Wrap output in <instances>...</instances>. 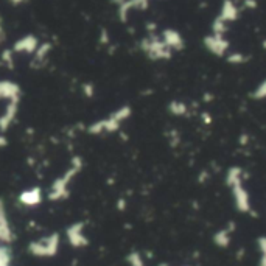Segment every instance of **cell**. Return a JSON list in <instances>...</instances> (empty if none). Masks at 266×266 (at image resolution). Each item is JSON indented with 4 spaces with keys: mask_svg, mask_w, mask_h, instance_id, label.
Returning a JSON list of instances; mask_svg holds the SVG:
<instances>
[{
    "mask_svg": "<svg viewBox=\"0 0 266 266\" xmlns=\"http://www.w3.org/2000/svg\"><path fill=\"white\" fill-rule=\"evenodd\" d=\"M80 168H81V160L77 157V159H75L73 167L69 168L64 174H62V177H59V179H56L53 182L52 188H50L48 198L52 201H59L62 198H66L67 193H69V184L72 181V177L80 171Z\"/></svg>",
    "mask_w": 266,
    "mask_h": 266,
    "instance_id": "cell-1",
    "label": "cell"
},
{
    "mask_svg": "<svg viewBox=\"0 0 266 266\" xmlns=\"http://www.w3.org/2000/svg\"><path fill=\"white\" fill-rule=\"evenodd\" d=\"M56 249H58V235L56 234L31 245V251L37 256H52L56 252Z\"/></svg>",
    "mask_w": 266,
    "mask_h": 266,
    "instance_id": "cell-2",
    "label": "cell"
},
{
    "mask_svg": "<svg viewBox=\"0 0 266 266\" xmlns=\"http://www.w3.org/2000/svg\"><path fill=\"white\" fill-rule=\"evenodd\" d=\"M41 199H42V190L39 187H33V188L25 190V192H22L19 196V201L22 204L28 206V207L37 206L41 202Z\"/></svg>",
    "mask_w": 266,
    "mask_h": 266,
    "instance_id": "cell-3",
    "label": "cell"
},
{
    "mask_svg": "<svg viewBox=\"0 0 266 266\" xmlns=\"http://www.w3.org/2000/svg\"><path fill=\"white\" fill-rule=\"evenodd\" d=\"M19 97H20V89L17 84L11 83V81L0 83V100L6 98L9 101H16V103H19Z\"/></svg>",
    "mask_w": 266,
    "mask_h": 266,
    "instance_id": "cell-4",
    "label": "cell"
},
{
    "mask_svg": "<svg viewBox=\"0 0 266 266\" xmlns=\"http://www.w3.org/2000/svg\"><path fill=\"white\" fill-rule=\"evenodd\" d=\"M16 112H17V103L16 101H12V103H9L6 106L3 116L0 117V130L6 131L9 128V125L12 123V120H14V117H16Z\"/></svg>",
    "mask_w": 266,
    "mask_h": 266,
    "instance_id": "cell-5",
    "label": "cell"
},
{
    "mask_svg": "<svg viewBox=\"0 0 266 266\" xmlns=\"http://www.w3.org/2000/svg\"><path fill=\"white\" fill-rule=\"evenodd\" d=\"M11 238V229L6 218V212L3 207V202L0 201V242H9Z\"/></svg>",
    "mask_w": 266,
    "mask_h": 266,
    "instance_id": "cell-6",
    "label": "cell"
},
{
    "mask_svg": "<svg viewBox=\"0 0 266 266\" xmlns=\"http://www.w3.org/2000/svg\"><path fill=\"white\" fill-rule=\"evenodd\" d=\"M37 48V41L34 39L33 36H27V37H23V39L17 41L16 45H14V50L16 52H33V50Z\"/></svg>",
    "mask_w": 266,
    "mask_h": 266,
    "instance_id": "cell-7",
    "label": "cell"
},
{
    "mask_svg": "<svg viewBox=\"0 0 266 266\" xmlns=\"http://www.w3.org/2000/svg\"><path fill=\"white\" fill-rule=\"evenodd\" d=\"M69 237H70V242L75 245V246H80L81 243H84L86 240L81 234V224H75L69 229Z\"/></svg>",
    "mask_w": 266,
    "mask_h": 266,
    "instance_id": "cell-8",
    "label": "cell"
},
{
    "mask_svg": "<svg viewBox=\"0 0 266 266\" xmlns=\"http://www.w3.org/2000/svg\"><path fill=\"white\" fill-rule=\"evenodd\" d=\"M8 142H6V138L3 137V135H0V148H2V146H5Z\"/></svg>",
    "mask_w": 266,
    "mask_h": 266,
    "instance_id": "cell-9",
    "label": "cell"
},
{
    "mask_svg": "<svg viewBox=\"0 0 266 266\" xmlns=\"http://www.w3.org/2000/svg\"><path fill=\"white\" fill-rule=\"evenodd\" d=\"M3 41V30H2V20H0V42Z\"/></svg>",
    "mask_w": 266,
    "mask_h": 266,
    "instance_id": "cell-10",
    "label": "cell"
},
{
    "mask_svg": "<svg viewBox=\"0 0 266 266\" xmlns=\"http://www.w3.org/2000/svg\"><path fill=\"white\" fill-rule=\"evenodd\" d=\"M11 2H12V3H22L23 0H11Z\"/></svg>",
    "mask_w": 266,
    "mask_h": 266,
    "instance_id": "cell-11",
    "label": "cell"
}]
</instances>
